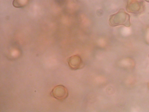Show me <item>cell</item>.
I'll return each instance as SVG.
<instances>
[{"mask_svg": "<svg viewBox=\"0 0 149 112\" xmlns=\"http://www.w3.org/2000/svg\"><path fill=\"white\" fill-rule=\"evenodd\" d=\"M130 18V15L124 9H121L116 13L110 16L109 24L112 27L123 25L129 27L131 25Z\"/></svg>", "mask_w": 149, "mask_h": 112, "instance_id": "6da1fadb", "label": "cell"}, {"mask_svg": "<svg viewBox=\"0 0 149 112\" xmlns=\"http://www.w3.org/2000/svg\"><path fill=\"white\" fill-rule=\"evenodd\" d=\"M145 6V2L143 1L129 0L127 2L126 9L129 13L138 14L144 11Z\"/></svg>", "mask_w": 149, "mask_h": 112, "instance_id": "7a4b0ae2", "label": "cell"}, {"mask_svg": "<svg viewBox=\"0 0 149 112\" xmlns=\"http://www.w3.org/2000/svg\"><path fill=\"white\" fill-rule=\"evenodd\" d=\"M51 93L53 97L59 100L65 99L68 95V92L67 88L61 85L55 86Z\"/></svg>", "mask_w": 149, "mask_h": 112, "instance_id": "3957f363", "label": "cell"}, {"mask_svg": "<svg viewBox=\"0 0 149 112\" xmlns=\"http://www.w3.org/2000/svg\"><path fill=\"white\" fill-rule=\"evenodd\" d=\"M68 62L70 68L73 70H77L80 69L84 66L82 59L77 55L70 57L68 59Z\"/></svg>", "mask_w": 149, "mask_h": 112, "instance_id": "277c9868", "label": "cell"}, {"mask_svg": "<svg viewBox=\"0 0 149 112\" xmlns=\"http://www.w3.org/2000/svg\"><path fill=\"white\" fill-rule=\"evenodd\" d=\"M27 1L28 0H14L13 5L15 7H22L26 5Z\"/></svg>", "mask_w": 149, "mask_h": 112, "instance_id": "5b68a950", "label": "cell"}, {"mask_svg": "<svg viewBox=\"0 0 149 112\" xmlns=\"http://www.w3.org/2000/svg\"><path fill=\"white\" fill-rule=\"evenodd\" d=\"M144 0L145 1H146L149 3V0Z\"/></svg>", "mask_w": 149, "mask_h": 112, "instance_id": "8992f818", "label": "cell"}, {"mask_svg": "<svg viewBox=\"0 0 149 112\" xmlns=\"http://www.w3.org/2000/svg\"><path fill=\"white\" fill-rule=\"evenodd\" d=\"M148 88L149 89V83H148Z\"/></svg>", "mask_w": 149, "mask_h": 112, "instance_id": "52a82bcc", "label": "cell"}, {"mask_svg": "<svg viewBox=\"0 0 149 112\" xmlns=\"http://www.w3.org/2000/svg\"></svg>", "mask_w": 149, "mask_h": 112, "instance_id": "ba28073f", "label": "cell"}]
</instances>
